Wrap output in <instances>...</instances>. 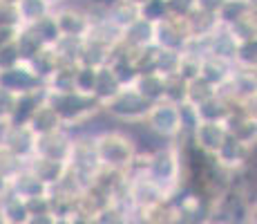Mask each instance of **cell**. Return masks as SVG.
I'll return each instance as SVG.
<instances>
[{"mask_svg":"<svg viewBox=\"0 0 257 224\" xmlns=\"http://www.w3.org/2000/svg\"><path fill=\"white\" fill-rule=\"evenodd\" d=\"M143 173L161 188L170 200L184 184V164H181V148L177 141H166L164 146L146 153Z\"/></svg>","mask_w":257,"mask_h":224,"instance_id":"obj_1","label":"cell"},{"mask_svg":"<svg viewBox=\"0 0 257 224\" xmlns=\"http://www.w3.org/2000/svg\"><path fill=\"white\" fill-rule=\"evenodd\" d=\"M94 146H96L98 164L105 168H116V171H127L139 153L127 130L118 123L94 134Z\"/></svg>","mask_w":257,"mask_h":224,"instance_id":"obj_2","label":"cell"},{"mask_svg":"<svg viewBox=\"0 0 257 224\" xmlns=\"http://www.w3.org/2000/svg\"><path fill=\"white\" fill-rule=\"evenodd\" d=\"M45 103L54 108L61 117L63 126L74 128L78 123L87 121L90 117L101 112V103L92 97V94L70 90V92H52L45 88Z\"/></svg>","mask_w":257,"mask_h":224,"instance_id":"obj_3","label":"cell"},{"mask_svg":"<svg viewBox=\"0 0 257 224\" xmlns=\"http://www.w3.org/2000/svg\"><path fill=\"white\" fill-rule=\"evenodd\" d=\"M150 101L141 97L132 86H123L112 99L101 103V110L105 117H110L114 123H132L141 121L146 117Z\"/></svg>","mask_w":257,"mask_h":224,"instance_id":"obj_4","label":"cell"},{"mask_svg":"<svg viewBox=\"0 0 257 224\" xmlns=\"http://www.w3.org/2000/svg\"><path fill=\"white\" fill-rule=\"evenodd\" d=\"M141 121L155 134H159L164 141H177V137L181 134L179 103L166 101V99H159V101L150 103V108H148L146 117H143Z\"/></svg>","mask_w":257,"mask_h":224,"instance_id":"obj_5","label":"cell"},{"mask_svg":"<svg viewBox=\"0 0 257 224\" xmlns=\"http://www.w3.org/2000/svg\"><path fill=\"white\" fill-rule=\"evenodd\" d=\"M52 14L56 18L61 34H70V36H85L92 25L81 0H63L52 9Z\"/></svg>","mask_w":257,"mask_h":224,"instance_id":"obj_6","label":"cell"},{"mask_svg":"<svg viewBox=\"0 0 257 224\" xmlns=\"http://www.w3.org/2000/svg\"><path fill=\"white\" fill-rule=\"evenodd\" d=\"M0 146L12 151L16 157L27 162L34 155V146H36V132L27 126V123H5L3 132H0Z\"/></svg>","mask_w":257,"mask_h":224,"instance_id":"obj_7","label":"cell"},{"mask_svg":"<svg viewBox=\"0 0 257 224\" xmlns=\"http://www.w3.org/2000/svg\"><path fill=\"white\" fill-rule=\"evenodd\" d=\"M72 141H74V134L67 126L58 128V130H52V132H45V134H36L34 155H43V157L67 164V157H70V151H72Z\"/></svg>","mask_w":257,"mask_h":224,"instance_id":"obj_8","label":"cell"},{"mask_svg":"<svg viewBox=\"0 0 257 224\" xmlns=\"http://www.w3.org/2000/svg\"><path fill=\"white\" fill-rule=\"evenodd\" d=\"M215 159L221 168L230 173H239L244 171L246 166H250L255 159V146H248V143H241L239 139L235 137H226V141L219 146V151L215 153Z\"/></svg>","mask_w":257,"mask_h":224,"instance_id":"obj_9","label":"cell"},{"mask_svg":"<svg viewBox=\"0 0 257 224\" xmlns=\"http://www.w3.org/2000/svg\"><path fill=\"white\" fill-rule=\"evenodd\" d=\"M188 41V29L184 18H175V16H166L161 21L155 23V38L152 45L155 47H166V49H184V45Z\"/></svg>","mask_w":257,"mask_h":224,"instance_id":"obj_10","label":"cell"},{"mask_svg":"<svg viewBox=\"0 0 257 224\" xmlns=\"http://www.w3.org/2000/svg\"><path fill=\"white\" fill-rule=\"evenodd\" d=\"M0 86L14 94H23V92H32L43 86V81L36 74L29 69V65L25 61H18L16 65L0 69Z\"/></svg>","mask_w":257,"mask_h":224,"instance_id":"obj_11","label":"cell"},{"mask_svg":"<svg viewBox=\"0 0 257 224\" xmlns=\"http://www.w3.org/2000/svg\"><path fill=\"white\" fill-rule=\"evenodd\" d=\"M226 137H228V130L221 121H199L190 132V143L199 148L201 153L215 155L221 143L226 141Z\"/></svg>","mask_w":257,"mask_h":224,"instance_id":"obj_12","label":"cell"},{"mask_svg":"<svg viewBox=\"0 0 257 224\" xmlns=\"http://www.w3.org/2000/svg\"><path fill=\"white\" fill-rule=\"evenodd\" d=\"M152 38H155V23L139 16L130 25L123 27L121 45H125V47H130V49H143V47H150Z\"/></svg>","mask_w":257,"mask_h":224,"instance_id":"obj_13","label":"cell"},{"mask_svg":"<svg viewBox=\"0 0 257 224\" xmlns=\"http://www.w3.org/2000/svg\"><path fill=\"white\" fill-rule=\"evenodd\" d=\"M25 168L32 171L34 175L49 188L52 184H56L58 179L63 177V173L67 171V164L56 162V159H49V157H43V155H32L27 162H25Z\"/></svg>","mask_w":257,"mask_h":224,"instance_id":"obj_14","label":"cell"},{"mask_svg":"<svg viewBox=\"0 0 257 224\" xmlns=\"http://www.w3.org/2000/svg\"><path fill=\"white\" fill-rule=\"evenodd\" d=\"M83 43H85V38H83V36H70V34H61L56 41L49 45V49L54 52L56 61L63 63V65H78V63H81Z\"/></svg>","mask_w":257,"mask_h":224,"instance_id":"obj_15","label":"cell"},{"mask_svg":"<svg viewBox=\"0 0 257 224\" xmlns=\"http://www.w3.org/2000/svg\"><path fill=\"white\" fill-rule=\"evenodd\" d=\"M186 29H188V38H208L217 27H219V18L212 12H204V9H192L190 14L184 18Z\"/></svg>","mask_w":257,"mask_h":224,"instance_id":"obj_16","label":"cell"},{"mask_svg":"<svg viewBox=\"0 0 257 224\" xmlns=\"http://www.w3.org/2000/svg\"><path fill=\"white\" fill-rule=\"evenodd\" d=\"M206 49H208L210 56L224 58V61H230V63H233L235 49H237V38L228 32V27L219 25V27H217L208 38H206Z\"/></svg>","mask_w":257,"mask_h":224,"instance_id":"obj_17","label":"cell"},{"mask_svg":"<svg viewBox=\"0 0 257 224\" xmlns=\"http://www.w3.org/2000/svg\"><path fill=\"white\" fill-rule=\"evenodd\" d=\"M233 69H235V65L230 61H224V58H217V56H210V54H206V56L201 58L199 77L206 79L210 86L221 88L230 79Z\"/></svg>","mask_w":257,"mask_h":224,"instance_id":"obj_18","label":"cell"},{"mask_svg":"<svg viewBox=\"0 0 257 224\" xmlns=\"http://www.w3.org/2000/svg\"><path fill=\"white\" fill-rule=\"evenodd\" d=\"M121 34H123V29L105 16V18H98V21H92L90 29H87V34L83 38L101 43L105 47H114V45L121 43Z\"/></svg>","mask_w":257,"mask_h":224,"instance_id":"obj_19","label":"cell"},{"mask_svg":"<svg viewBox=\"0 0 257 224\" xmlns=\"http://www.w3.org/2000/svg\"><path fill=\"white\" fill-rule=\"evenodd\" d=\"M9 191H12L14 195L23 197V200H29V197H36V195H45L47 186L34 175L32 171H27V168L23 166V171L9 182Z\"/></svg>","mask_w":257,"mask_h":224,"instance_id":"obj_20","label":"cell"},{"mask_svg":"<svg viewBox=\"0 0 257 224\" xmlns=\"http://www.w3.org/2000/svg\"><path fill=\"white\" fill-rule=\"evenodd\" d=\"M27 126L32 128L36 134H45V132H52V130L63 128V121H61V117H58V112L54 110L49 103L43 101V103H38L36 110L32 112Z\"/></svg>","mask_w":257,"mask_h":224,"instance_id":"obj_21","label":"cell"},{"mask_svg":"<svg viewBox=\"0 0 257 224\" xmlns=\"http://www.w3.org/2000/svg\"><path fill=\"white\" fill-rule=\"evenodd\" d=\"M123 86L118 83V79L114 77V72L110 69V65H101L96 67V77H94V90H92V97L96 99L98 103H105L107 99H112L114 94L121 90Z\"/></svg>","mask_w":257,"mask_h":224,"instance_id":"obj_22","label":"cell"},{"mask_svg":"<svg viewBox=\"0 0 257 224\" xmlns=\"http://www.w3.org/2000/svg\"><path fill=\"white\" fill-rule=\"evenodd\" d=\"M132 88L150 103L164 99V77L157 72H139L137 79L132 81Z\"/></svg>","mask_w":257,"mask_h":224,"instance_id":"obj_23","label":"cell"},{"mask_svg":"<svg viewBox=\"0 0 257 224\" xmlns=\"http://www.w3.org/2000/svg\"><path fill=\"white\" fill-rule=\"evenodd\" d=\"M0 211L5 215V224H27V204H25L23 197L14 195L9 188L0 195Z\"/></svg>","mask_w":257,"mask_h":224,"instance_id":"obj_24","label":"cell"},{"mask_svg":"<svg viewBox=\"0 0 257 224\" xmlns=\"http://www.w3.org/2000/svg\"><path fill=\"white\" fill-rule=\"evenodd\" d=\"M195 108L199 114V121H224V117L230 112V103L217 92Z\"/></svg>","mask_w":257,"mask_h":224,"instance_id":"obj_25","label":"cell"},{"mask_svg":"<svg viewBox=\"0 0 257 224\" xmlns=\"http://www.w3.org/2000/svg\"><path fill=\"white\" fill-rule=\"evenodd\" d=\"M14 45H16V52H18V56H21V61H29L38 49L45 47L27 25H21V27H18L16 38H14Z\"/></svg>","mask_w":257,"mask_h":224,"instance_id":"obj_26","label":"cell"},{"mask_svg":"<svg viewBox=\"0 0 257 224\" xmlns=\"http://www.w3.org/2000/svg\"><path fill=\"white\" fill-rule=\"evenodd\" d=\"M74 72H76V65H63V63H58L43 86L47 90H52V92H70V90H74Z\"/></svg>","mask_w":257,"mask_h":224,"instance_id":"obj_27","label":"cell"},{"mask_svg":"<svg viewBox=\"0 0 257 224\" xmlns=\"http://www.w3.org/2000/svg\"><path fill=\"white\" fill-rule=\"evenodd\" d=\"M29 29H32L34 34L38 36V41H41L45 47H49L54 41H56L58 36H61V29H58V25H56V18H54V14L49 12L45 14V16H41L38 21H34V23H29L27 25Z\"/></svg>","mask_w":257,"mask_h":224,"instance_id":"obj_28","label":"cell"},{"mask_svg":"<svg viewBox=\"0 0 257 224\" xmlns=\"http://www.w3.org/2000/svg\"><path fill=\"white\" fill-rule=\"evenodd\" d=\"M29 65V69H32L34 74H36L38 79H41L43 83L47 81V77L54 72V67L58 65V61H56V56H54V52L49 47H43V49H38L36 54H34L29 61H25Z\"/></svg>","mask_w":257,"mask_h":224,"instance_id":"obj_29","label":"cell"},{"mask_svg":"<svg viewBox=\"0 0 257 224\" xmlns=\"http://www.w3.org/2000/svg\"><path fill=\"white\" fill-rule=\"evenodd\" d=\"M179 61H181L179 49L155 47V72L161 74V77H170V74L179 72Z\"/></svg>","mask_w":257,"mask_h":224,"instance_id":"obj_30","label":"cell"},{"mask_svg":"<svg viewBox=\"0 0 257 224\" xmlns=\"http://www.w3.org/2000/svg\"><path fill=\"white\" fill-rule=\"evenodd\" d=\"M224 27H228V32L237 38V43H239V41H250V38H257V18H255V9L246 12L244 16H239L237 21H233L230 25H224Z\"/></svg>","mask_w":257,"mask_h":224,"instance_id":"obj_31","label":"cell"},{"mask_svg":"<svg viewBox=\"0 0 257 224\" xmlns=\"http://www.w3.org/2000/svg\"><path fill=\"white\" fill-rule=\"evenodd\" d=\"M110 52H112V47H105V45L87 41V38H85V43H83V52H81V63H78V65L101 67V65H105V63H107Z\"/></svg>","mask_w":257,"mask_h":224,"instance_id":"obj_32","label":"cell"},{"mask_svg":"<svg viewBox=\"0 0 257 224\" xmlns=\"http://www.w3.org/2000/svg\"><path fill=\"white\" fill-rule=\"evenodd\" d=\"M16 9L18 16H21V25H29L52 12L49 3H45V0H16Z\"/></svg>","mask_w":257,"mask_h":224,"instance_id":"obj_33","label":"cell"},{"mask_svg":"<svg viewBox=\"0 0 257 224\" xmlns=\"http://www.w3.org/2000/svg\"><path fill=\"white\" fill-rule=\"evenodd\" d=\"M107 18L123 29L125 25H130L135 21V18H139V7L127 3V0H116V3H112L110 7H107Z\"/></svg>","mask_w":257,"mask_h":224,"instance_id":"obj_34","label":"cell"},{"mask_svg":"<svg viewBox=\"0 0 257 224\" xmlns=\"http://www.w3.org/2000/svg\"><path fill=\"white\" fill-rule=\"evenodd\" d=\"M215 92H217V88L210 86V83L201 77H195V79H190V81H186V101L192 103V106L204 103L206 99H210Z\"/></svg>","mask_w":257,"mask_h":224,"instance_id":"obj_35","label":"cell"},{"mask_svg":"<svg viewBox=\"0 0 257 224\" xmlns=\"http://www.w3.org/2000/svg\"><path fill=\"white\" fill-rule=\"evenodd\" d=\"M250 9H255V0H226L217 12V18H219L221 25H230Z\"/></svg>","mask_w":257,"mask_h":224,"instance_id":"obj_36","label":"cell"},{"mask_svg":"<svg viewBox=\"0 0 257 224\" xmlns=\"http://www.w3.org/2000/svg\"><path fill=\"white\" fill-rule=\"evenodd\" d=\"M233 65L241 69H257V38L237 43Z\"/></svg>","mask_w":257,"mask_h":224,"instance_id":"obj_37","label":"cell"},{"mask_svg":"<svg viewBox=\"0 0 257 224\" xmlns=\"http://www.w3.org/2000/svg\"><path fill=\"white\" fill-rule=\"evenodd\" d=\"M23 166H25V162L21 157H16L12 151L0 146V177H3L5 182L7 184L12 182V179L23 171Z\"/></svg>","mask_w":257,"mask_h":224,"instance_id":"obj_38","label":"cell"},{"mask_svg":"<svg viewBox=\"0 0 257 224\" xmlns=\"http://www.w3.org/2000/svg\"><path fill=\"white\" fill-rule=\"evenodd\" d=\"M164 99L172 103L186 101V79L179 77V74L164 77Z\"/></svg>","mask_w":257,"mask_h":224,"instance_id":"obj_39","label":"cell"},{"mask_svg":"<svg viewBox=\"0 0 257 224\" xmlns=\"http://www.w3.org/2000/svg\"><path fill=\"white\" fill-rule=\"evenodd\" d=\"M92 224H127V215L116 206V204H107L103 206L96 215L92 217Z\"/></svg>","mask_w":257,"mask_h":224,"instance_id":"obj_40","label":"cell"},{"mask_svg":"<svg viewBox=\"0 0 257 224\" xmlns=\"http://www.w3.org/2000/svg\"><path fill=\"white\" fill-rule=\"evenodd\" d=\"M94 77H96V67L76 65V72H74V90H78V92H85V94H92V90H94Z\"/></svg>","mask_w":257,"mask_h":224,"instance_id":"obj_41","label":"cell"},{"mask_svg":"<svg viewBox=\"0 0 257 224\" xmlns=\"http://www.w3.org/2000/svg\"><path fill=\"white\" fill-rule=\"evenodd\" d=\"M139 16L141 18H148V21H152V23L166 18L168 16L166 0H146V3L139 7Z\"/></svg>","mask_w":257,"mask_h":224,"instance_id":"obj_42","label":"cell"},{"mask_svg":"<svg viewBox=\"0 0 257 224\" xmlns=\"http://www.w3.org/2000/svg\"><path fill=\"white\" fill-rule=\"evenodd\" d=\"M199 65H201V56H195V54L181 52V61H179V77H184L186 81L199 77Z\"/></svg>","mask_w":257,"mask_h":224,"instance_id":"obj_43","label":"cell"},{"mask_svg":"<svg viewBox=\"0 0 257 224\" xmlns=\"http://www.w3.org/2000/svg\"><path fill=\"white\" fill-rule=\"evenodd\" d=\"M0 25L5 27H21V16L14 3H5L0 0Z\"/></svg>","mask_w":257,"mask_h":224,"instance_id":"obj_44","label":"cell"},{"mask_svg":"<svg viewBox=\"0 0 257 224\" xmlns=\"http://www.w3.org/2000/svg\"><path fill=\"white\" fill-rule=\"evenodd\" d=\"M166 7H168V16L186 18L195 9V0H166Z\"/></svg>","mask_w":257,"mask_h":224,"instance_id":"obj_45","label":"cell"},{"mask_svg":"<svg viewBox=\"0 0 257 224\" xmlns=\"http://www.w3.org/2000/svg\"><path fill=\"white\" fill-rule=\"evenodd\" d=\"M14 103H16V94L0 86V123L9 121L12 110H14Z\"/></svg>","mask_w":257,"mask_h":224,"instance_id":"obj_46","label":"cell"},{"mask_svg":"<svg viewBox=\"0 0 257 224\" xmlns=\"http://www.w3.org/2000/svg\"><path fill=\"white\" fill-rule=\"evenodd\" d=\"M18 61H21V56H18V52H16V45H14V41L0 47V69L16 65Z\"/></svg>","mask_w":257,"mask_h":224,"instance_id":"obj_47","label":"cell"},{"mask_svg":"<svg viewBox=\"0 0 257 224\" xmlns=\"http://www.w3.org/2000/svg\"><path fill=\"white\" fill-rule=\"evenodd\" d=\"M25 204H27L29 215H34V213H49V197H47V193H45V195L29 197V200H25Z\"/></svg>","mask_w":257,"mask_h":224,"instance_id":"obj_48","label":"cell"},{"mask_svg":"<svg viewBox=\"0 0 257 224\" xmlns=\"http://www.w3.org/2000/svg\"><path fill=\"white\" fill-rule=\"evenodd\" d=\"M224 3H226V0H195V7H197V9H204V12L217 14V12H219V7H221Z\"/></svg>","mask_w":257,"mask_h":224,"instance_id":"obj_49","label":"cell"},{"mask_svg":"<svg viewBox=\"0 0 257 224\" xmlns=\"http://www.w3.org/2000/svg\"><path fill=\"white\" fill-rule=\"evenodd\" d=\"M27 224H56V217L52 213H34L27 217Z\"/></svg>","mask_w":257,"mask_h":224,"instance_id":"obj_50","label":"cell"},{"mask_svg":"<svg viewBox=\"0 0 257 224\" xmlns=\"http://www.w3.org/2000/svg\"><path fill=\"white\" fill-rule=\"evenodd\" d=\"M16 32H18V27H5V25H0V47L12 43L16 38Z\"/></svg>","mask_w":257,"mask_h":224,"instance_id":"obj_51","label":"cell"},{"mask_svg":"<svg viewBox=\"0 0 257 224\" xmlns=\"http://www.w3.org/2000/svg\"><path fill=\"white\" fill-rule=\"evenodd\" d=\"M83 3H92V5H103V7H110V5L116 3V0H83Z\"/></svg>","mask_w":257,"mask_h":224,"instance_id":"obj_52","label":"cell"},{"mask_svg":"<svg viewBox=\"0 0 257 224\" xmlns=\"http://www.w3.org/2000/svg\"><path fill=\"white\" fill-rule=\"evenodd\" d=\"M7 188H9V184H7V182H5V179H3V177H0V195H3V193H5V191H7Z\"/></svg>","mask_w":257,"mask_h":224,"instance_id":"obj_53","label":"cell"},{"mask_svg":"<svg viewBox=\"0 0 257 224\" xmlns=\"http://www.w3.org/2000/svg\"><path fill=\"white\" fill-rule=\"evenodd\" d=\"M45 3H49V7H52V9H54V7H56V5H61V3H63V0H45Z\"/></svg>","mask_w":257,"mask_h":224,"instance_id":"obj_54","label":"cell"},{"mask_svg":"<svg viewBox=\"0 0 257 224\" xmlns=\"http://www.w3.org/2000/svg\"><path fill=\"white\" fill-rule=\"evenodd\" d=\"M127 3H132V5H137V7H141V5L146 3V0H127Z\"/></svg>","mask_w":257,"mask_h":224,"instance_id":"obj_55","label":"cell"},{"mask_svg":"<svg viewBox=\"0 0 257 224\" xmlns=\"http://www.w3.org/2000/svg\"><path fill=\"white\" fill-rule=\"evenodd\" d=\"M0 224H5V215H3V211H0Z\"/></svg>","mask_w":257,"mask_h":224,"instance_id":"obj_56","label":"cell"},{"mask_svg":"<svg viewBox=\"0 0 257 224\" xmlns=\"http://www.w3.org/2000/svg\"><path fill=\"white\" fill-rule=\"evenodd\" d=\"M5 3H14V5H16V0H5Z\"/></svg>","mask_w":257,"mask_h":224,"instance_id":"obj_57","label":"cell"}]
</instances>
